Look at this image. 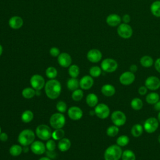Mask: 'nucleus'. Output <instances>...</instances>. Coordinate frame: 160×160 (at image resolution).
Wrapping results in <instances>:
<instances>
[{"mask_svg":"<svg viewBox=\"0 0 160 160\" xmlns=\"http://www.w3.org/2000/svg\"><path fill=\"white\" fill-rule=\"evenodd\" d=\"M46 96L51 99H55L59 97L61 92V85L59 81L52 79L47 81L44 86Z\"/></svg>","mask_w":160,"mask_h":160,"instance_id":"1","label":"nucleus"},{"mask_svg":"<svg viewBox=\"0 0 160 160\" xmlns=\"http://www.w3.org/2000/svg\"><path fill=\"white\" fill-rule=\"evenodd\" d=\"M122 153V151L120 146L112 144L105 150L104 158L105 160H119L121 158Z\"/></svg>","mask_w":160,"mask_h":160,"instance_id":"2","label":"nucleus"},{"mask_svg":"<svg viewBox=\"0 0 160 160\" xmlns=\"http://www.w3.org/2000/svg\"><path fill=\"white\" fill-rule=\"evenodd\" d=\"M35 139V134L31 129L22 130L18 136V142L23 146L31 144Z\"/></svg>","mask_w":160,"mask_h":160,"instance_id":"3","label":"nucleus"},{"mask_svg":"<svg viewBox=\"0 0 160 160\" xmlns=\"http://www.w3.org/2000/svg\"><path fill=\"white\" fill-rule=\"evenodd\" d=\"M49 122L54 129L62 128L66 122L65 116L61 112H56L53 114L49 119Z\"/></svg>","mask_w":160,"mask_h":160,"instance_id":"4","label":"nucleus"},{"mask_svg":"<svg viewBox=\"0 0 160 160\" xmlns=\"http://www.w3.org/2000/svg\"><path fill=\"white\" fill-rule=\"evenodd\" d=\"M36 134L39 139L43 141H47L52 136V131L48 126L41 124L36 128Z\"/></svg>","mask_w":160,"mask_h":160,"instance_id":"5","label":"nucleus"},{"mask_svg":"<svg viewBox=\"0 0 160 160\" xmlns=\"http://www.w3.org/2000/svg\"><path fill=\"white\" fill-rule=\"evenodd\" d=\"M118 67L117 61L112 58H106L101 63V68L106 72H112L118 69Z\"/></svg>","mask_w":160,"mask_h":160,"instance_id":"6","label":"nucleus"},{"mask_svg":"<svg viewBox=\"0 0 160 160\" xmlns=\"http://www.w3.org/2000/svg\"><path fill=\"white\" fill-rule=\"evenodd\" d=\"M117 32L121 38L123 39H128L132 36L133 31L130 25L123 22L118 26Z\"/></svg>","mask_w":160,"mask_h":160,"instance_id":"7","label":"nucleus"},{"mask_svg":"<svg viewBox=\"0 0 160 160\" xmlns=\"http://www.w3.org/2000/svg\"><path fill=\"white\" fill-rule=\"evenodd\" d=\"M94 112L99 118L104 119L109 116L110 109L108 106L106 104L100 103L95 106Z\"/></svg>","mask_w":160,"mask_h":160,"instance_id":"8","label":"nucleus"},{"mask_svg":"<svg viewBox=\"0 0 160 160\" xmlns=\"http://www.w3.org/2000/svg\"><path fill=\"white\" fill-rule=\"evenodd\" d=\"M158 126L159 121L154 117L148 118L143 124V128L148 133H153L157 130Z\"/></svg>","mask_w":160,"mask_h":160,"instance_id":"9","label":"nucleus"},{"mask_svg":"<svg viewBox=\"0 0 160 160\" xmlns=\"http://www.w3.org/2000/svg\"><path fill=\"white\" fill-rule=\"evenodd\" d=\"M111 121L117 126H123L126 122V116L121 111H115L111 114Z\"/></svg>","mask_w":160,"mask_h":160,"instance_id":"10","label":"nucleus"},{"mask_svg":"<svg viewBox=\"0 0 160 160\" xmlns=\"http://www.w3.org/2000/svg\"><path fill=\"white\" fill-rule=\"evenodd\" d=\"M30 84L32 88L36 91H40L45 86V81L43 77L39 74H34L30 79Z\"/></svg>","mask_w":160,"mask_h":160,"instance_id":"11","label":"nucleus"},{"mask_svg":"<svg viewBox=\"0 0 160 160\" xmlns=\"http://www.w3.org/2000/svg\"><path fill=\"white\" fill-rule=\"evenodd\" d=\"M145 86L151 91H156L160 88V79L154 76H151L145 80Z\"/></svg>","mask_w":160,"mask_h":160,"instance_id":"12","label":"nucleus"},{"mask_svg":"<svg viewBox=\"0 0 160 160\" xmlns=\"http://www.w3.org/2000/svg\"><path fill=\"white\" fill-rule=\"evenodd\" d=\"M119 82L122 85L128 86L131 84L135 80L134 73L131 71H126L122 72L119 78Z\"/></svg>","mask_w":160,"mask_h":160,"instance_id":"13","label":"nucleus"},{"mask_svg":"<svg viewBox=\"0 0 160 160\" xmlns=\"http://www.w3.org/2000/svg\"><path fill=\"white\" fill-rule=\"evenodd\" d=\"M102 53L98 49H90L87 54L88 59L93 63H96L100 61L102 59Z\"/></svg>","mask_w":160,"mask_h":160,"instance_id":"14","label":"nucleus"},{"mask_svg":"<svg viewBox=\"0 0 160 160\" xmlns=\"http://www.w3.org/2000/svg\"><path fill=\"white\" fill-rule=\"evenodd\" d=\"M58 62L61 66L63 68H68L71 64L72 58L68 53L62 52L58 56Z\"/></svg>","mask_w":160,"mask_h":160,"instance_id":"15","label":"nucleus"},{"mask_svg":"<svg viewBox=\"0 0 160 160\" xmlns=\"http://www.w3.org/2000/svg\"><path fill=\"white\" fill-rule=\"evenodd\" d=\"M68 114L70 119L76 121L80 119L82 116V111L78 106H72L68 109Z\"/></svg>","mask_w":160,"mask_h":160,"instance_id":"16","label":"nucleus"},{"mask_svg":"<svg viewBox=\"0 0 160 160\" xmlns=\"http://www.w3.org/2000/svg\"><path fill=\"white\" fill-rule=\"evenodd\" d=\"M31 150L32 152L37 155L42 154L46 151V145L39 141H34L31 144Z\"/></svg>","mask_w":160,"mask_h":160,"instance_id":"17","label":"nucleus"},{"mask_svg":"<svg viewBox=\"0 0 160 160\" xmlns=\"http://www.w3.org/2000/svg\"><path fill=\"white\" fill-rule=\"evenodd\" d=\"M94 84V80L91 76H84L79 81V86L81 89L84 90L89 89Z\"/></svg>","mask_w":160,"mask_h":160,"instance_id":"18","label":"nucleus"},{"mask_svg":"<svg viewBox=\"0 0 160 160\" xmlns=\"http://www.w3.org/2000/svg\"><path fill=\"white\" fill-rule=\"evenodd\" d=\"M24 21L22 19L18 16H14L11 17L8 21L9 26L13 29H18L23 25Z\"/></svg>","mask_w":160,"mask_h":160,"instance_id":"19","label":"nucleus"},{"mask_svg":"<svg viewBox=\"0 0 160 160\" xmlns=\"http://www.w3.org/2000/svg\"><path fill=\"white\" fill-rule=\"evenodd\" d=\"M106 23L111 27L118 26L121 24V18L117 14H111L106 18Z\"/></svg>","mask_w":160,"mask_h":160,"instance_id":"20","label":"nucleus"},{"mask_svg":"<svg viewBox=\"0 0 160 160\" xmlns=\"http://www.w3.org/2000/svg\"><path fill=\"white\" fill-rule=\"evenodd\" d=\"M101 91L102 94L107 97L112 96L116 92V89L114 86L109 84L103 85L101 88Z\"/></svg>","mask_w":160,"mask_h":160,"instance_id":"21","label":"nucleus"},{"mask_svg":"<svg viewBox=\"0 0 160 160\" xmlns=\"http://www.w3.org/2000/svg\"><path fill=\"white\" fill-rule=\"evenodd\" d=\"M71 146V143L70 140L65 138H63L62 139H60L58 144V149L62 152H65L68 151L70 148Z\"/></svg>","mask_w":160,"mask_h":160,"instance_id":"22","label":"nucleus"},{"mask_svg":"<svg viewBox=\"0 0 160 160\" xmlns=\"http://www.w3.org/2000/svg\"><path fill=\"white\" fill-rule=\"evenodd\" d=\"M86 102L89 107H95L98 102V98L94 93H89L86 98Z\"/></svg>","mask_w":160,"mask_h":160,"instance_id":"23","label":"nucleus"},{"mask_svg":"<svg viewBox=\"0 0 160 160\" xmlns=\"http://www.w3.org/2000/svg\"><path fill=\"white\" fill-rule=\"evenodd\" d=\"M150 10L153 16L159 18L160 17V1H154L150 6Z\"/></svg>","mask_w":160,"mask_h":160,"instance_id":"24","label":"nucleus"},{"mask_svg":"<svg viewBox=\"0 0 160 160\" xmlns=\"http://www.w3.org/2000/svg\"><path fill=\"white\" fill-rule=\"evenodd\" d=\"M143 126L139 124H136L132 126L131 129V132L132 136L135 138L139 137L143 132Z\"/></svg>","mask_w":160,"mask_h":160,"instance_id":"25","label":"nucleus"},{"mask_svg":"<svg viewBox=\"0 0 160 160\" xmlns=\"http://www.w3.org/2000/svg\"><path fill=\"white\" fill-rule=\"evenodd\" d=\"M140 63L144 68H149L154 64V61L151 56L146 55L140 59Z\"/></svg>","mask_w":160,"mask_h":160,"instance_id":"26","label":"nucleus"},{"mask_svg":"<svg viewBox=\"0 0 160 160\" xmlns=\"http://www.w3.org/2000/svg\"><path fill=\"white\" fill-rule=\"evenodd\" d=\"M159 100V95L156 92H150L146 98V102L149 104H154Z\"/></svg>","mask_w":160,"mask_h":160,"instance_id":"27","label":"nucleus"},{"mask_svg":"<svg viewBox=\"0 0 160 160\" xmlns=\"http://www.w3.org/2000/svg\"><path fill=\"white\" fill-rule=\"evenodd\" d=\"M79 86V81L74 78H71L67 81V87L71 91H74L78 89Z\"/></svg>","mask_w":160,"mask_h":160,"instance_id":"28","label":"nucleus"},{"mask_svg":"<svg viewBox=\"0 0 160 160\" xmlns=\"http://www.w3.org/2000/svg\"><path fill=\"white\" fill-rule=\"evenodd\" d=\"M33 118L34 114L30 110H26L21 114V120L24 123L30 122L33 119Z\"/></svg>","mask_w":160,"mask_h":160,"instance_id":"29","label":"nucleus"},{"mask_svg":"<svg viewBox=\"0 0 160 160\" xmlns=\"http://www.w3.org/2000/svg\"><path fill=\"white\" fill-rule=\"evenodd\" d=\"M36 94L35 89L32 88H26L22 91V96L26 99H31Z\"/></svg>","mask_w":160,"mask_h":160,"instance_id":"30","label":"nucleus"},{"mask_svg":"<svg viewBox=\"0 0 160 160\" xmlns=\"http://www.w3.org/2000/svg\"><path fill=\"white\" fill-rule=\"evenodd\" d=\"M131 106L134 110H140L143 106L142 101L138 98H133L131 102Z\"/></svg>","mask_w":160,"mask_h":160,"instance_id":"31","label":"nucleus"},{"mask_svg":"<svg viewBox=\"0 0 160 160\" xmlns=\"http://www.w3.org/2000/svg\"><path fill=\"white\" fill-rule=\"evenodd\" d=\"M121 158L122 160H136V155L132 151L126 149L122 151Z\"/></svg>","mask_w":160,"mask_h":160,"instance_id":"32","label":"nucleus"},{"mask_svg":"<svg viewBox=\"0 0 160 160\" xmlns=\"http://www.w3.org/2000/svg\"><path fill=\"white\" fill-rule=\"evenodd\" d=\"M22 148L20 145L14 144L9 148V153L12 156H18L21 154Z\"/></svg>","mask_w":160,"mask_h":160,"instance_id":"33","label":"nucleus"},{"mask_svg":"<svg viewBox=\"0 0 160 160\" xmlns=\"http://www.w3.org/2000/svg\"><path fill=\"white\" fill-rule=\"evenodd\" d=\"M129 142V138L126 135H121L119 136L116 139V143L117 145H118L120 147L126 146L128 144Z\"/></svg>","mask_w":160,"mask_h":160,"instance_id":"34","label":"nucleus"},{"mask_svg":"<svg viewBox=\"0 0 160 160\" xmlns=\"http://www.w3.org/2000/svg\"><path fill=\"white\" fill-rule=\"evenodd\" d=\"M68 73L71 78H76L79 74V68L76 64L71 65L68 69Z\"/></svg>","mask_w":160,"mask_h":160,"instance_id":"35","label":"nucleus"},{"mask_svg":"<svg viewBox=\"0 0 160 160\" xmlns=\"http://www.w3.org/2000/svg\"><path fill=\"white\" fill-rule=\"evenodd\" d=\"M46 75L48 78L51 79H54L58 75V71L54 67H48L46 70Z\"/></svg>","mask_w":160,"mask_h":160,"instance_id":"36","label":"nucleus"},{"mask_svg":"<svg viewBox=\"0 0 160 160\" xmlns=\"http://www.w3.org/2000/svg\"><path fill=\"white\" fill-rule=\"evenodd\" d=\"M119 131V129L118 126L116 125L110 126L106 130V134L109 137H114L116 136Z\"/></svg>","mask_w":160,"mask_h":160,"instance_id":"37","label":"nucleus"},{"mask_svg":"<svg viewBox=\"0 0 160 160\" xmlns=\"http://www.w3.org/2000/svg\"><path fill=\"white\" fill-rule=\"evenodd\" d=\"M102 72V69L97 66H94L91 67L89 69V74L90 76L93 78H98L99 77Z\"/></svg>","mask_w":160,"mask_h":160,"instance_id":"38","label":"nucleus"},{"mask_svg":"<svg viewBox=\"0 0 160 160\" xmlns=\"http://www.w3.org/2000/svg\"><path fill=\"white\" fill-rule=\"evenodd\" d=\"M64 136V131L60 128L56 129L53 132H52V137L54 140H60Z\"/></svg>","mask_w":160,"mask_h":160,"instance_id":"39","label":"nucleus"},{"mask_svg":"<svg viewBox=\"0 0 160 160\" xmlns=\"http://www.w3.org/2000/svg\"><path fill=\"white\" fill-rule=\"evenodd\" d=\"M83 91L81 89H77L74 91H73V92L72 93V99L75 101H79L82 99L83 98Z\"/></svg>","mask_w":160,"mask_h":160,"instance_id":"40","label":"nucleus"},{"mask_svg":"<svg viewBox=\"0 0 160 160\" xmlns=\"http://www.w3.org/2000/svg\"><path fill=\"white\" fill-rule=\"evenodd\" d=\"M56 109L59 112H65L67 110V105L65 102L62 101H59L56 104Z\"/></svg>","mask_w":160,"mask_h":160,"instance_id":"41","label":"nucleus"},{"mask_svg":"<svg viewBox=\"0 0 160 160\" xmlns=\"http://www.w3.org/2000/svg\"><path fill=\"white\" fill-rule=\"evenodd\" d=\"M56 147V144L55 141L52 139L48 140L46 144V148L48 151H54Z\"/></svg>","mask_w":160,"mask_h":160,"instance_id":"42","label":"nucleus"},{"mask_svg":"<svg viewBox=\"0 0 160 160\" xmlns=\"http://www.w3.org/2000/svg\"><path fill=\"white\" fill-rule=\"evenodd\" d=\"M49 53L53 57H58L60 54V51H59V49L58 48L52 47L50 49Z\"/></svg>","mask_w":160,"mask_h":160,"instance_id":"43","label":"nucleus"},{"mask_svg":"<svg viewBox=\"0 0 160 160\" xmlns=\"http://www.w3.org/2000/svg\"><path fill=\"white\" fill-rule=\"evenodd\" d=\"M148 92V88L145 86H141L138 89V93L140 94V95H145Z\"/></svg>","mask_w":160,"mask_h":160,"instance_id":"44","label":"nucleus"},{"mask_svg":"<svg viewBox=\"0 0 160 160\" xmlns=\"http://www.w3.org/2000/svg\"><path fill=\"white\" fill-rule=\"evenodd\" d=\"M122 21H123L124 23L128 24L130 22V21H131V18H130L129 15L128 14H124L122 18Z\"/></svg>","mask_w":160,"mask_h":160,"instance_id":"45","label":"nucleus"},{"mask_svg":"<svg viewBox=\"0 0 160 160\" xmlns=\"http://www.w3.org/2000/svg\"><path fill=\"white\" fill-rule=\"evenodd\" d=\"M154 68L156 70L160 73V58H158L154 62Z\"/></svg>","mask_w":160,"mask_h":160,"instance_id":"46","label":"nucleus"},{"mask_svg":"<svg viewBox=\"0 0 160 160\" xmlns=\"http://www.w3.org/2000/svg\"><path fill=\"white\" fill-rule=\"evenodd\" d=\"M8 139V136L6 132H1L0 134V140L2 142H6Z\"/></svg>","mask_w":160,"mask_h":160,"instance_id":"47","label":"nucleus"},{"mask_svg":"<svg viewBox=\"0 0 160 160\" xmlns=\"http://www.w3.org/2000/svg\"><path fill=\"white\" fill-rule=\"evenodd\" d=\"M47 156L49 158H54L56 157V152L54 151H47Z\"/></svg>","mask_w":160,"mask_h":160,"instance_id":"48","label":"nucleus"},{"mask_svg":"<svg viewBox=\"0 0 160 160\" xmlns=\"http://www.w3.org/2000/svg\"><path fill=\"white\" fill-rule=\"evenodd\" d=\"M138 71V66L136 64H132L129 67V71H131V72H136Z\"/></svg>","mask_w":160,"mask_h":160,"instance_id":"49","label":"nucleus"},{"mask_svg":"<svg viewBox=\"0 0 160 160\" xmlns=\"http://www.w3.org/2000/svg\"><path fill=\"white\" fill-rule=\"evenodd\" d=\"M154 109L156 111H160V100H159L156 103L154 104Z\"/></svg>","mask_w":160,"mask_h":160,"instance_id":"50","label":"nucleus"},{"mask_svg":"<svg viewBox=\"0 0 160 160\" xmlns=\"http://www.w3.org/2000/svg\"><path fill=\"white\" fill-rule=\"evenodd\" d=\"M39 160H51V159L48 157H42V158H41Z\"/></svg>","mask_w":160,"mask_h":160,"instance_id":"51","label":"nucleus"},{"mask_svg":"<svg viewBox=\"0 0 160 160\" xmlns=\"http://www.w3.org/2000/svg\"><path fill=\"white\" fill-rule=\"evenodd\" d=\"M22 151H23L24 152H27L28 151V148L26 146H25V147L22 149Z\"/></svg>","mask_w":160,"mask_h":160,"instance_id":"52","label":"nucleus"},{"mask_svg":"<svg viewBox=\"0 0 160 160\" xmlns=\"http://www.w3.org/2000/svg\"><path fill=\"white\" fill-rule=\"evenodd\" d=\"M2 51H3V49H2V46L0 44V56H1L2 53Z\"/></svg>","mask_w":160,"mask_h":160,"instance_id":"53","label":"nucleus"},{"mask_svg":"<svg viewBox=\"0 0 160 160\" xmlns=\"http://www.w3.org/2000/svg\"><path fill=\"white\" fill-rule=\"evenodd\" d=\"M158 120L159 122H160V111L159 112V113L158 114Z\"/></svg>","mask_w":160,"mask_h":160,"instance_id":"54","label":"nucleus"},{"mask_svg":"<svg viewBox=\"0 0 160 160\" xmlns=\"http://www.w3.org/2000/svg\"><path fill=\"white\" fill-rule=\"evenodd\" d=\"M158 141L160 143V134L158 136Z\"/></svg>","mask_w":160,"mask_h":160,"instance_id":"55","label":"nucleus"},{"mask_svg":"<svg viewBox=\"0 0 160 160\" xmlns=\"http://www.w3.org/2000/svg\"><path fill=\"white\" fill-rule=\"evenodd\" d=\"M1 127H0V134H1Z\"/></svg>","mask_w":160,"mask_h":160,"instance_id":"56","label":"nucleus"}]
</instances>
